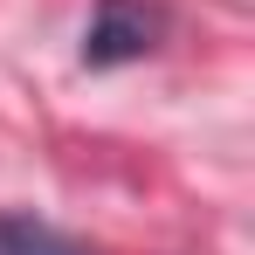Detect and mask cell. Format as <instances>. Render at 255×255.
Returning a JSON list of instances; mask_svg holds the SVG:
<instances>
[{
    "label": "cell",
    "mask_w": 255,
    "mask_h": 255,
    "mask_svg": "<svg viewBox=\"0 0 255 255\" xmlns=\"http://www.w3.org/2000/svg\"><path fill=\"white\" fill-rule=\"evenodd\" d=\"M152 42H159V14H152V7L104 0L97 21H90V35H83V62L90 69H118V62H138Z\"/></svg>",
    "instance_id": "1"
},
{
    "label": "cell",
    "mask_w": 255,
    "mask_h": 255,
    "mask_svg": "<svg viewBox=\"0 0 255 255\" xmlns=\"http://www.w3.org/2000/svg\"><path fill=\"white\" fill-rule=\"evenodd\" d=\"M0 255H90V249H76L62 228H48L35 214H7L0 207Z\"/></svg>",
    "instance_id": "2"
}]
</instances>
